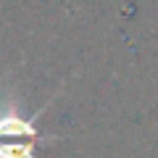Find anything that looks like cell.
Returning a JSON list of instances; mask_svg holds the SVG:
<instances>
[{
	"label": "cell",
	"mask_w": 158,
	"mask_h": 158,
	"mask_svg": "<svg viewBox=\"0 0 158 158\" xmlns=\"http://www.w3.org/2000/svg\"><path fill=\"white\" fill-rule=\"evenodd\" d=\"M53 100H48L42 108L27 116L21 113V108L16 106L13 100H3L0 103V142L8 140H32V142H56V135H42L37 129V118L45 113V108L50 106Z\"/></svg>",
	"instance_id": "6da1fadb"
}]
</instances>
